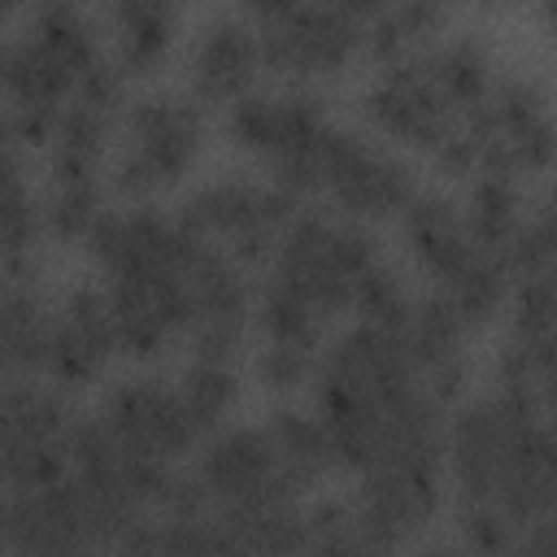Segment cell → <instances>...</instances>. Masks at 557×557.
I'll return each mask as SVG.
<instances>
[{
    "mask_svg": "<svg viewBox=\"0 0 557 557\" xmlns=\"http://www.w3.org/2000/svg\"><path fill=\"white\" fill-rule=\"evenodd\" d=\"M318 418L335 466H444V405L418 379L396 326L361 318L318 352Z\"/></svg>",
    "mask_w": 557,
    "mask_h": 557,
    "instance_id": "obj_1",
    "label": "cell"
},
{
    "mask_svg": "<svg viewBox=\"0 0 557 557\" xmlns=\"http://www.w3.org/2000/svg\"><path fill=\"white\" fill-rule=\"evenodd\" d=\"M444 453L461 505H487L513 531L553 518L557 505V440L548 405L513 392H492L457 409L444 426Z\"/></svg>",
    "mask_w": 557,
    "mask_h": 557,
    "instance_id": "obj_2",
    "label": "cell"
},
{
    "mask_svg": "<svg viewBox=\"0 0 557 557\" xmlns=\"http://www.w3.org/2000/svg\"><path fill=\"white\" fill-rule=\"evenodd\" d=\"M83 239L109 278L104 300L122 352L157 357L174 335H187L183 265L191 231L178 218H165L152 205L100 209Z\"/></svg>",
    "mask_w": 557,
    "mask_h": 557,
    "instance_id": "obj_3",
    "label": "cell"
},
{
    "mask_svg": "<svg viewBox=\"0 0 557 557\" xmlns=\"http://www.w3.org/2000/svg\"><path fill=\"white\" fill-rule=\"evenodd\" d=\"M379 257V239L335 209H300L265 257L257 326L265 339L318 344L322 326L352 305L361 270Z\"/></svg>",
    "mask_w": 557,
    "mask_h": 557,
    "instance_id": "obj_4",
    "label": "cell"
},
{
    "mask_svg": "<svg viewBox=\"0 0 557 557\" xmlns=\"http://www.w3.org/2000/svg\"><path fill=\"white\" fill-rule=\"evenodd\" d=\"M405 248L431 274L435 292L457 309V318L474 331L483 326L509 296L513 270L500 252H487L470 239L461 209L444 191H413L405 200Z\"/></svg>",
    "mask_w": 557,
    "mask_h": 557,
    "instance_id": "obj_5",
    "label": "cell"
},
{
    "mask_svg": "<svg viewBox=\"0 0 557 557\" xmlns=\"http://www.w3.org/2000/svg\"><path fill=\"white\" fill-rule=\"evenodd\" d=\"M187 474L205 500V513L226 531L235 553L248 548V535L257 531V522L300 500V492L278 470L265 426H231V431L205 435V448Z\"/></svg>",
    "mask_w": 557,
    "mask_h": 557,
    "instance_id": "obj_6",
    "label": "cell"
},
{
    "mask_svg": "<svg viewBox=\"0 0 557 557\" xmlns=\"http://www.w3.org/2000/svg\"><path fill=\"white\" fill-rule=\"evenodd\" d=\"M96 61H100V39L96 26L78 13V4L44 0L30 30L0 57V96L4 104L52 122Z\"/></svg>",
    "mask_w": 557,
    "mask_h": 557,
    "instance_id": "obj_7",
    "label": "cell"
},
{
    "mask_svg": "<svg viewBox=\"0 0 557 557\" xmlns=\"http://www.w3.org/2000/svg\"><path fill=\"white\" fill-rule=\"evenodd\" d=\"M457 135L470 148V174L531 178L553 165L548 96L527 74H496L492 87L461 113Z\"/></svg>",
    "mask_w": 557,
    "mask_h": 557,
    "instance_id": "obj_8",
    "label": "cell"
},
{
    "mask_svg": "<svg viewBox=\"0 0 557 557\" xmlns=\"http://www.w3.org/2000/svg\"><path fill=\"white\" fill-rule=\"evenodd\" d=\"M205 144V113L183 91H148L122 113V148L113 161V187L122 196H152L174 187Z\"/></svg>",
    "mask_w": 557,
    "mask_h": 557,
    "instance_id": "obj_9",
    "label": "cell"
},
{
    "mask_svg": "<svg viewBox=\"0 0 557 557\" xmlns=\"http://www.w3.org/2000/svg\"><path fill=\"white\" fill-rule=\"evenodd\" d=\"M309 191H322L344 218H387L418 191V174L392 148L331 122L313 148Z\"/></svg>",
    "mask_w": 557,
    "mask_h": 557,
    "instance_id": "obj_10",
    "label": "cell"
},
{
    "mask_svg": "<svg viewBox=\"0 0 557 557\" xmlns=\"http://www.w3.org/2000/svg\"><path fill=\"white\" fill-rule=\"evenodd\" d=\"M331 126L326 104L313 91L283 87V91H244L231 100L226 135L235 148L270 161L274 183L292 196L309 191V165L322 131Z\"/></svg>",
    "mask_w": 557,
    "mask_h": 557,
    "instance_id": "obj_11",
    "label": "cell"
},
{
    "mask_svg": "<svg viewBox=\"0 0 557 557\" xmlns=\"http://www.w3.org/2000/svg\"><path fill=\"white\" fill-rule=\"evenodd\" d=\"M292 213H296V196L274 178L261 183L248 174H222L200 183L174 218L196 235L213 239L218 248H226L248 270V265H265Z\"/></svg>",
    "mask_w": 557,
    "mask_h": 557,
    "instance_id": "obj_12",
    "label": "cell"
},
{
    "mask_svg": "<svg viewBox=\"0 0 557 557\" xmlns=\"http://www.w3.org/2000/svg\"><path fill=\"white\" fill-rule=\"evenodd\" d=\"M74 409L57 387L0 374V461L13 487H44L70 470Z\"/></svg>",
    "mask_w": 557,
    "mask_h": 557,
    "instance_id": "obj_13",
    "label": "cell"
},
{
    "mask_svg": "<svg viewBox=\"0 0 557 557\" xmlns=\"http://www.w3.org/2000/svg\"><path fill=\"white\" fill-rule=\"evenodd\" d=\"M361 113L387 139H400V144L426 148V152H435L461 126V113L448 104V96L422 70L418 52L383 61V70L374 74V83L361 96Z\"/></svg>",
    "mask_w": 557,
    "mask_h": 557,
    "instance_id": "obj_14",
    "label": "cell"
},
{
    "mask_svg": "<svg viewBox=\"0 0 557 557\" xmlns=\"http://www.w3.org/2000/svg\"><path fill=\"white\" fill-rule=\"evenodd\" d=\"M96 418L135 457L157 461V466H174L187 448H196L205 440V431L187 413L178 387L165 383V379H122L104 396V405H100Z\"/></svg>",
    "mask_w": 557,
    "mask_h": 557,
    "instance_id": "obj_15",
    "label": "cell"
},
{
    "mask_svg": "<svg viewBox=\"0 0 557 557\" xmlns=\"http://www.w3.org/2000/svg\"><path fill=\"white\" fill-rule=\"evenodd\" d=\"M348 505H352L357 535H361L366 553L400 548V544L418 540L440 509V466L405 461V466L366 470L361 487Z\"/></svg>",
    "mask_w": 557,
    "mask_h": 557,
    "instance_id": "obj_16",
    "label": "cell"
},
{
    "mask_svg": "<svg viewBox=\"0 0 557 557\" xmlns=\"http://www.w3.org/2000/svg\"><path fill=\"white\" fill-rule=\"evenodd\" d=\"M366 26L322 0H305L278 22L257 26L261 65L278 70L283 78H326L339 74L361 52Z\"/></svg>",
    "mask_w": 557,
    "mask_h": 557,
    "instance_id": "obj_17",
    "label": "cell"
},
{
    "mask_svg": "<svg viewBox=\"0 0 557 557\" xmlns=\"http://www.w3.org/2000/svg\"><path fill=\"white\" fill-rule=\"evenodd\" d=\"M117 335L109 318L104 287L96 283H74L57 305H52V326H48V374L61 387H83L91 383L104 361L113 357Z\"/></svg>",
    "mask_w": 557,
    "mask_h": 557,
    "instance_id": "obj_18",
    "label": "cell"
},
{
    "mask_svg": "<svg viewBox=\"0 0 557 557\" xmlns=\"http://www.w3.org/2000/svg\"><path fill=\"white\" fill-rule=\"evenodd\" d=\"M261 70V44L257 26L244 13H213L187 52V78L200 104H231L235 96L252 91V78Z\"/></svg>",
    "mask_w": 557,
    "mask_h": 557,
    "instance_id": "obj_19",
    "label": "cell"
},
{
    "mask_svg": "<svg viewBox=\"0 0 557 557\" xmlns=\"http://www.w3.org/2000/svg\"><path fill=\"white\" fill-rule=\"evenodd\" d=\"M52 305L39 296L35 274L0 265V374L35 379L48 366Z\"/></svg>",
    "mask_w": 557,
    "mask_h": 557,
    "instance_id": "obj_20",
    "label": "cell"
},
{
    "mask_svg": "<svg viewBox=\"0 0 557 557\" xmlns=\"http://www.w3.org/2000/svg\"><path fill=\"white\" fill-rule=\"evenodd\" d=\"M178 13H183L178 0H109L113 65L135 78L161 70L178 30Z\"/></svg>",
    "mask_w": 557,
    "mask_h": 557,
    "instance_id": "obj_21",
    "label": "cell"
},
{
    "mask_svg": "<svg viewBox=\"0 0 557 557\" xmlns=\"http://www.w3.org/2000/svg\"><path fill=\"white\" fill-rule=\"evenodd\" d=\"M422 70L435 78V87L448 96V104L457 113H466L496 78V65H492V48L479 39V35H448L440 44H426V48H413Z\"/></svg>",
    "mask_w": 557,
    "mask_h": 557,
    "instance_id": "obj_22",
    "label": "cell"
},
{
    "mask_svg": "<svg viewBox=\"0 0 557 557\" xmlns=\"http://www.w3.org/2000/svg\"><path fill=\"white\" fill-rule=\"evenodd\" d=\"M265 435H270V448L278 457V470L283 479L305 492L313 487L318 479H326V470L335 466V453H331V440H326V426L322 418H309L300 409H274L265 422Z\"/></svg>",
    "mask_w": 557,
    "mask_h": 557,
    "instance_id": "obj_23",
    "label": "cell"
},
{
    "mask_svg": "<svg viewBox=\"0 0 557 557\" xmlns=\"http://www.w3.org/2000/svg\"><path fill=\"white\" fill-rule=\"evenodd\" d=\"M178 396L187 405V413L196 418V426L205 435H213V426L235 409L239 400V379L231 370V361H218V357H191L178 374Z\"/></svg>",
    "mask_w": 557,
    "mask_h": 557,
    "instance_id": "obj_24",
    "label": "cell"
},
{
    "mask_svg": "<svg viewBox=\"0 0 557 557\" xmlns=\"http://www.w3.org/2000/svg\"><path fill=\"white\" fill-rule=\"evenodd\" d=\"M318 370V344H300V339H265L257 352V379L261 387L287 396L296 387H305Z\"/></svg>",
    "mask_w": 557,
    "mask_h": 557,
    "instance_id": "obj_25",
    "label": "cell"
},
{
    "mask_svg": "<svg viewBox=\"0 0 557 557\" xmlns=\"http://www.w3.org/2000/svg\"><path fill=\"white\" fill-rule=\"evenodd\" d=\"M409 296H413V292L405 287V278L396 274V265H387L383 257H374V261L361 270L357 287H352V305L361 309V318H370V322H387V326L400 322Z\"/></svg>",
    "mask_w": 557,
    "mask_h": 557,
    "instance_id": "obj_26",
    "label": "cell"
},
{
    "mask_svg": "<svg viewBox=\"0 0 557 557\" xmlns=\"http://www.w3.org/2000/svg\"><path fill=\"white\" fill-rule=\"evenodd\" d=\"M305 548L318 553H366L348 500H318L305 509Z\"/></svg>",
    "mask_w": 557,
    "mask_h": 557,
    "instance_id": "obj_27",
    "label": "cell"
},
{
    "mask_svg": "<svg viewBox=\"0 0 557 557\" xmlns=\"http://www.w3.org/2000/svg\"><path fill=\"white\" fill-rule=\"evenodd\" d=\"M457 527H461V544L474 548V553H509L518 544L513 522L505 513L487 509V505H461Z\"/></svg>",
    "mask_w": 557,
    "mask_h": 557,
    "instance_id": "obj_28",
    "label": "cell"
},
{
    "mask_svg": "<svg viewBox=\"0 0 557 557\" xmlns=\"http://www.w3.org/2000/svg\"><path fill=\"white\" fill-rule=\"evenodd\" d=\"M239 4V13L252 22V26H265V22H278L283 13H292L296 4H305V0H235Z\"/></svg>",
    "mask_w": 557,
    "mask_h": 557,
    "instance_id": "obj_29",
    "label": "cell"
},
{
    "mask_svg": "<svg viewBox=\"0 0 557 557\" xmlns=\"http://www.w3.org/2000/svg\"><path fill=\"white\" fill-rule=\"evenodd\" d=\"M322 4H331V9H339L348 17H357V22H370L383 9V0H322Z\"/></svg>",
    "mask_w": 557,
    "mask_h": 557,
    "instance_id": "obj_30",
    "label": "cell"
},
{
    "mask_svg": "<svg viewBox=\"0 0 557 557\" xmlns=\"http://www.w3.org/2000/svg\"><path fill=\"white\" fill-rule=\"evenodd\" d=\"M13 479H9V470H4V461H0V548H4V518H9V500H13Z\"/></svg>",
    "mask_w": 557,
    "mask_h": 557,
    "instance_id": "obj_31",
    "label": "cell"
},
{
    "mask_svg": "<svg viewBox=\"0 0 557 557\" xmlns=\"http://www.w3.org/2000/svg\"><path fill=\"white\" fill-rule=\"evenodd\" d=\"M474 4H479V9H487V13H500V9H509L513 0H474Z\"/></svg>",
    "mask_w": 557,
    "mask_h": 557,
    "instance_id": "obj_32",
    "label": "cell"
},
{
    "mask_svg": "<svg viewBox=\"0 0 557 557\" xmlns=\"http://www.w3.org/2000/svg\"><path fill=\"white\" fill-rule=\"evenodd\" d=\"M178 4H191V0H178Z\"/></svg>",
    "mask_w": 557,
    "mask_h": 557,
    "instance_id": "obj_33",
    "label": "cell"
},
{
    "mask_svg": "<svg viewBox=\"0 0 557 557\" xmlns=\"http://www.w3.org/2000/svg\"><path fill=\"white\" fill-rule=\"evenodd\" d=\"M0 57H4V48H0Z\"/></svg>",
    "mask_w": 557,
    "mask_h": 557,
    "instance_id": "obj_34",
    "label": "cell"
}]
</instances>
